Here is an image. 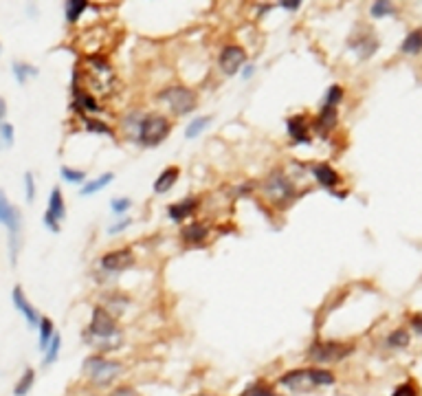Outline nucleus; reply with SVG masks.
Segmentation results:
<instances>
[{"mask_svg":"<svg viewBox=\"0 0 422 396\" xmlns=\"http://www.w3.org/2000/svg\"><path fill=\"white\" fill-rule=\"evenodd\" d=\"M84 341L88 346H93L97 352H113L121 348L123 333L117 319L104 306H95L93 309V317H90L88 328L84 330Z\"/></svg>","mask_w":422,"mask_h":396,"instance_id":"nucleus-1","label":"nucleus"},{"mask_svg":"<svg viewBox=\"0 0 422 396\" xmlns=\"http://www.w3.org/2000/svg\"><path fill=\"white\" fill-rule=\"evenodd\" d=\"M337 379L330 370L323 368H295L280 376V385L290 392H310L317 388L333 385Z\"/></svg>","mask_w":422,"mask_h":396,"instance_id":"nucleus-2","label":"nucleus"},{"mask_svg":"<svg viewBox=\"0 0 422 396\" xmlns=\"http://www.w3.org/2000/svg\"><path fill=\"white\" fill-rule=\"evenodd\" d=\"M82 370L86 374V379L93 385L108 388L125 372V366L121 361H117V359H110L106 354H90L84 359Z\"/></svg>","mask_w":422,"mask_h":396,"instance_id":"nucleus-3","label":"nucleus"},{"mask_svg":"<svg viewBox=\"0 0 422 396\" xmlns=\"http://www.w3.org/2000/svg\"><path fill=\"white\" fill-rule=\"evenodd\" d=\"M172 132V123L170 119L161 115V113H150V115H141L139 128H137V141L145 148H154L170 137Z\"/></svg>","mask_w":422,"mask_h":396,"instance_id":"nucleus-4","label":"nucleus"},{"mask_svg":"<svg viewBox=\"0 0 422 396\" xmlns=\"http://www.w3.org/2000/svg\"><path fill=\"white\" fill-rule=\"evenodd\" d=\"M0 225L7 227L9 236V260L11 264L18 262V251H20V229H23V216L13 207V203L7 198V194L0 190Z\"/></svg>","mask_w":422,"mask_h":396,"instance_id":"nucleus-5","label":"nucleus"},{"mask_svg":"<svg viewBox=\"0 0 422 396\" xmlns=\"http://www.w3.org/2000/svg\"><path fill=\"white\" fill-rule=\"evenodd\" d=\"M262 192H264V196H266V201L268 203H273L275 207H286L292 198L297 196V192H295V185H292V181L290 178L284 174V172H273L266 181H264V185H262Z\"/></svg>","mask_w":422,"mask_h":396,"instance_id":"nucleus-6","label":"nucleus"},{"mask_svg":"<svg viewBox=\"0 0 422 396\" xmlns=\"http://www.w3.org/2000/svg\"><path fill=\"white\" fill-rule=\"evenodd\" d=\"M354 352L352 344H343V341H315L308 348V359L315 364H339L345 357Z\"/></svg>","mask_w":422,"mask_h":396,"instance_id":"nucleus-7","label":"nucleus"},{"mask_svg":"<svg viewBox=\"0 0 422 396\" xmlns=\"http://www.w3.org/2000/svg\"><path fill=\"white\" fill-rule=\"evenodd\" d=\"M159 99H163L165 104H168L170 111H172L176 117H182V115L194 113V108H196V104H198V97H196V93L192 91V88L180 86V84L165 88L163 93H159Z\"/></svg>","mask_w":422,"mask_h":396,"instance_id":"nucleus-8","label":"nucleus"},{"mask_svg":"<svg viewBox=\"0 0 422 396\" xmlns=\"http://www.w3.org/2000/svg\"><path fill=\"white\" fill-rule=\"evenodd\" d=\"M99 266L106 273H121L128 268L135 266V254L132 249H117V251H108L99 258Z\"/></svg>","mask_w":422,"mask_h":396,"instance_id":"nucleus-9","label":"nucleus"},{"mask_svg":"<svg viewBox=\"0 0 422 396\" xmlns=\"http://www.w3.org/2000/svg\"><path fill=\"white\" fill-rule=\"evenodd\" d=\"M64 218H66V203H64L62 190L60 187H53L51 196H49V207H46V214H44V225L51 231L58 233Z\"/></svg>","mask_w":422,"mask_h":396,"instance_id":"nucleus-10","label":"nucleus"},{"mask_svg":"<svg viewBox=\"0 0 422 396\" xmlns=\"http://www.w3.org/2000/svg\"><path fill=\"white\" fill-rule=\"evenodd\" d=\"M247 62V51L240 44H227L223 51H220V58L218 64L223 68L225 75H235Z\"/></svg>","mask_w":422,"mask_h":396,"instance_id":"nucleus-11","label":"nucleus"},{"mask_svg":"<svg viewBox=\"0 0 422 396\" xmlns=\"http://www.w3.org/2000/svg\"><path fill=\"white\" fill-rule=\"evenodd\" d=\"M363 29H365V27H363ZM347 44H350V47L359 53V58H363V60L372 58L374 53L378 51V38H376V33H374L372 29H365L361 35L354 31L352 38L347 40Z\"/></svg>","mask_w":422,"mask_h":396,"instance_id":"nucleus-12","label":"nucleus"},{"mask_svg":"<svg viewBox=\"0 0 422 396\" xmlns=\"http://www.w3.org/2000/svg\"><path fill=\"white\" fill-rule=\"evenodd\" d=\"M11 302H13V306H15V311L25 317V321H27V326H29V328H35V326H38L40 315H38V311L33 309V304L29 302V297L25 295L23 286H13V291H11Z\"/></svg>","mask_w":422,"mask_h":396,"instance_id":"nucleus-13","label":"nucleus"},{"mask_svg":"<svg viewBox=\"0 0 422 396\" xmlns=\"http://www.w3.org/2000/svg\"><path fill=\"white\" fill-rule=\"evenodd\" d=\"M286 130L290 135V139L295 143H310L313 135H310V123L306 119V115H292L286 119Z\"/></svg>","mask_w":422,"mask_h":396,"instance_id":"nucleus-14","label":"nucleus"},{"mask_svg":"<svg viewBox=\"0 0 422 396\" xmlns=\"http://www.w3.org/2000/svg\"><path fill=\"white\" fill-rule=\"evenodd\" d=\"M313 178L325 190H335L339 185V181H341L339 172L333 166H328V163H315L313 166Z\"/></svg>","mask_w":422,"mask_h":396,"instance_id":"nucleus-15","label":"nucleus"},{"mask_svg":"<svg viewBox=\"0 0 422 396\" xmlns=\"http://www.w3.org/2000/svg\"><path fill=\"white\" fill-rule=\"evenodd\" d=\"M73 106H75L77 113H99L101 111L99 101L90 93L82 91L77 84H73Z\"/></svg>","mask_w":422,"mask_h":396,"instance_id":"nucleus-16","label":"nucleus"},{"mask_svg":"<svg viewBox=\"0 0 422 396\" xmlns=\"http://www.w3.org/2000/svg\"><path fill=\"white\" fill-rule=\"evenodd\" d=\"M196 209H198V198L187 196V198H182V201L170 205L168 207V216H170L174 223H182L185 218H190V216H194Z\"/></svg>","mask_w":422,"mask_h":396,"instance_id":"nucleus-17","label":"nucleus"},{"mask_svg":"<svg viewBox=\"0 0 422 396\" xmlns=\"http://www.w3.org/2000/svg\"><path fill=\"white\" fill-rule=\"evenodd\" d=\"M180 238L185 245H203L209 238V227L205 223H192L180 229Z\"/></svg>","mask_w":422,"mask_h":396,"instance_id":"nucleus-18","label":"nucleus"},{"mask_svg":"<svg viewBox=\"0 0 422 396\" xmlns=\"http://www.w3.org/2000/svg\"><path fill=\"white\" fill-rule=\"evenodd\" d=\"M337 125V108H333V106H321V111H319V117L315 119V130L319 132V135H328L330 130H333Z\"/></svg>","mask_w":422,"mask_h":396,"instance_id":"nucleus-19","label":"nucleus"},{"mask_svg":"<svg viewBox=\"0 0 422 396\" xmlns=\"http://www.w3.org/2000/svg\"><path fill=\"white\" fill-rule=\"evenodd\" d=\"M178 176H180V170L176 168V166H170V168H165L161 174H159V178L154 181V192L156 194H165V192H170L174 185H176V181H178Z\"/></svg>","mask_w":422,"mask_h":396,"instance_id":"nucleus-20","label":"nucleus"},{"mask_svg":"<svg viewBox=\"0 0 422 396\" xmlns=\"http://www.w3.org/2000/svg\"><path fill=\"white\" fill-rule=\"evenodd\" d=\"M400 51L407 53V56H420L422 51V31L420 29H414L405 35V40L400 44Z\"/></svg>","mask_w":422,"mask_h":396,"instance_id":"nucleus-21","label":"nucleus"},{"mask_svg":"<svg viewBox=\"0 0 422 396\" xmlns=\"http://www.w3.org/2000/svg\"><path fill=\"white\" fill-rule=\"evenodd\" d=\"M11 68H13L15 82L20 86H25L31 78H38V68H35L33 64H29V62H13Z\"/></svg>","mask_w":422,"mask_h":396,"instance_id":"nucleus-22","label":"nucleus"},{"mask_svg":"<svg viewBox=\"0 0 422 396\" xmlns=\"http://www.w3.org/2000/svg\"><path fill=\"white\" fill-rule=\"evenodd\" d=\"M113 178H115V174H113V172H106V174H101V176L93 178V181H88V183L82 187V196H93V194H97L99 190H104L106 185L113 183Z\"/></svg>","mask_w":422,"mask_h":396,"instance_id":"nucleus-23","label":"nucleus"},{"mask_svg":"<svg viewBox=\"0 0 422 396\" xmlns=\"http://www.w3.org/2000/svg\"><path fill=\"white\" fill-rule=\"evenodd\" d=\"M33 385H35V370L33 368H25L23 376L18 379V383L13 388V396H27Z\"/></svg>","mask_w":422,"mask_h":396,"instance_id":"nucleus-24","label":"nucleus"},{"mask_svg":"<svg viewBox=\"0 0 422 396\" xmlns=\"http://www.w3.org/2000/svg\"><path fill=\"white\" fill-rule=\"evenodd\" d=\"M60 348H62V337H60V333L55 330L53 333V337H51V341H49V346H46V354H44V366H51V364H55L58 361V357H60Z\"/></svg>","mask_w":422,"mask_h":396,"instance_id":"nucleus-25","label":"nucleus"},{"mask_svg":"<svg viewBox=\"0 0 422 396\" xmlns=\"http://www.w3.org/2000/svg\"><path fill=\"white\" fill-rule=\"evenodd\" d=\"M38 335H40V350H46V346H49V341H51V337H53V333H55V326H53V321L49 319V317H40V321H38Z\"/></svg>","mask_w":422,"mask_h":396,"instance_id":"nucleus-26","label":"nucleus"},{"mask_svg":"<svg viewBox=\"0 0 422 396\" xmlns=\"http://www.w3.org/2000/svg\"><path fill=\"white\" fill-rule=\"evenodd\" d=\"M88 9V3L84 0H68L64 5V13H66V23H77L80 16Z\"/></svg>","mask_w":422,"mask_h":396,"instance_id":"nucleus-27","label":"nucleus"},{"mask_svg":"<svg viewBox=\"0 0 422 396\" xmlns=\"http://www.w3.org/2000/svg\"><path fill=\"white\" fill-rule=\"evenodd\" d=\"M84 128L88 132H95V135H108V137H115V130L101 119H93V117H84Z\"/></svg>","mask_w":422,"mask_h":396,"instance_id":"nucleus-28","label":"nucleus"},{"mask_svg":"<svg viewBox=\"0 0 422 396\" xmlns=\"http://www.w3.org/2000/svg\"><path fill=\"white\" fill-rule=\"evenodd\" d=\"M211 123V117L209 115H203V117H196L187 128H185V137L187 139H196V137H200L205 130H207V125Z\"/></svg>","mask_w":422,"mask_h":396,"instance_id":"nucleus-29","label":"nucleus"},{"mask_svg":"<svg viewBox=\"0 0 422 396\" xmlns=\"http://www.w3.org/2000/svg\"><path fill=\"white\" fill-rule=\"evenodd\" d=\"M370 13H372V18H387V16L396 13V7H394V3H390V0H376V3L370 7Z\"/></svg>","mask_w":422,"mask_h":396,"instance_id":"nucleus-30","label":"nucleus"},{"mask_svg":"<svg viewBox=\"0 0 422 396\" xmlns=\"http://www.w3.org/2000/svg\"><path fill=\"white\" fill-rule=\"evenodd\" d=\"M409 333L405 330V328H398V330H394L390 337H387V346H392V348H407L409 346Z\"/></svg>","mask_w":422,"mask_h":396,"instance_id":"nucleus-31","label":"nucleus"},{"mask_svg":"<svg viewBox=\"0 0 422 396\" xmlns=\"http://www.w3.org/2000/svg\"><path fill=\"white\" fill-rule=\"evenodd\" d=\"M60 174H62V178H64L66 183L80 185V183L86 181V172H84V170H75V168H68V166H64V168L60 170Z\"/></svg>","mask_w":422,"mask_h":396,"instance_id":"nucleus-32","label":"nucleus"},{"mask_svg":"<svg viewBox=\"0 0 422 396\" xmlns=\"http://www.w3.org/2000/svg\"><path fill=\"white\" fill-rule=\"evenodd\" d=\"M341 99H343V88L339 86V84H333L325 91V97H323V106H333V108H337L339 104H341Z\"/></svg>","mask_w":422,"mask_h":396,"instance_id":"nucleus-33","label":"nucleus"},{"mask_svg":"<svg viewBox=\"0 0 422 396\" xmlns=\"http://www.w3.org/2000/svg\"><path fill=\"white\" fill-rule=\"evenodd\" d=\"M240 396H278V394H275L273 388L266 383H253V385L244 388Z\"/></svg>","mask_w":422,"mask_h":396,"instance_id":"nucleus-34","label":"nucleus"},{"mask_svg":"<svg viewBox=\"0 0 422 396\" xmlns=\"http://www.w3.org/2000/svg\"><path fill=\"white\" fill-rule=\"evenodd\" d=\"M0 141H3V146H7V148L13 146V125L7 121L0 123Z\"/></svg>","mask_w":422,"mask_h":396,"instance_id":"nucleus-35","label":"nucleus"},{"mask_svg":"<svg viewBox=\"0 0 422 396\" xmlns=\"http://www.w3.org/2000/svg\"><path fill=\"white\" fill-rule=\"evenodd\" d=\"M132 201L130 198H113V203H110V209H113V214L117 216H123L128 209H130Z\"/></svg>","mask_w":422,"mask_h":396,"instance_id":"nucleus-36","label":"nucleus"},{"mask_svg":"<svg viewBox=\"0 0 422 396\" xmlns=\"http://www.w3.org/2000/svg\"><path fill=\"white\" fill-rule=\"evenodd\" d=\"M25 194H27V203L35 201V178L31 172L25 174Z\"/></svg>","mask_w":422,"mask_h":396,"instance_id":"nucleus-37","label":"nucleus"},{"mask_svg":"<svg viewBox=\"0 0 422 396\" xmlns=\"http://www.w3.org/2000/svg\"><path fill=\"white\" fill-rule=\"evenodd\" d=\"M392 396H418V390H416V385L409 381V383H402V385H398V388L392 392Z\"/></svg>","mask_w":422,"mask_h":396,"instance_id":"nucleus-38","label":"nucleus"},{"mask_svg":"<svg viewBox=\"0 0 422 396\" xmlns=\"http://www.w3.org/2000/svg\"><path fill=\"white\" fill-rule=\"evenodd\" d=\"M130 225H132V218H130V216H125V218H123L121 223H117V225L110 227V229H108V233H110V236H117V233H121L123 229H128Z\"/></svg>","mask_w":422,"mask_h":396,"instance_id":"nucleus-39","label":"nucleus"},{"mask_svg":"<svg viewBox=\"0 0 422 396\" xmlns=\"http://www.w3.org/2000/svg\"><path fill=\"white\" fill-rule=\"evenodd\" d=\"M110 396H141V394L135 388H130V385H123V388H117Z\"/></svg>","mask_w":422,"mask_h":396,"instance_id":"nucleus-40","label":"nucleus"},{"mask_svg":"<svg viewBox=\"0 0 422 396\" xmlns=\"http://www.w3.org/2000/svg\"><path fill=\"white\" fill-rule=\"evenodd\" d=\"M5 117H7V101L5 97H0V123L5 121Z\"/></svg>","mask_w":422,"mask_h":396,"instance_id":"nucleus-41","label":"nucleus"},{"mask_svg":"<svg viewBox=\"0 0 422 396\" xmlns=\"http://www.w3.org/2000/svg\"><path fill=\"white\" fill-rule=\"evenodd\" d=\"M411 326H414V333H416V335H420V333H422V323H420V315H414V321H411Z\"/></svg>","mask_w":422,"mask_h":396,"instance_id":"nucleus-42","label":"nucleus"},{"mask_svg":"<svg viewBox=\"0 0 422 396\" xmlns=\"http://www.w3.org/2000/svg\"><path fill=\"white\" fill-rule=\"evenodd\" d=\"M302 7V3L297 0V3H282V9H288V11H295V9H299Z\"/></svg>","mask_w":422,"mask_h":396,"instance_id":"nucleus-43","label":"nucleus"},{"mask_svg":"<svg viewBox=\"0 0 422 396\" xmlns=\"http://www.w3.org/2000/svg\"><path fill=\"white\" fill-rule=\"evenodd\" d=\"M253 73H255V66H253V64H249V66L242 70V78H244V80H249V78H253Z\"/></svg>","mask_w":422,"mask_h":396,"instance_id":"nucleus-44","label":"nucleus"},{"mask_svg":"<svg viewBox=\"0 0 422 396\" xmlns=\"http://www.w3.org/2000/svg\"><path fill=\"white\" fill-rule=\"evenodd\" d=\"M196 396H216V394H196Z\"/></svg>","mask_w":422,"mask_h":396,"instance_id":"nucleus-45","label":"nucleus"},{"mask_svg":"<svg viewBox=\"0 0 422 396\" xmlns=\"http://www.w3.org/2000/svg\"><path fill=\"white\" fill-rule=\"evenodd\" d=\"M0 49H3V47H0Z\"/></svg>","mask_w":422,"mask_h":396,"instance_id":"nucleus-46","label":"nucleus"}]
</instances>
